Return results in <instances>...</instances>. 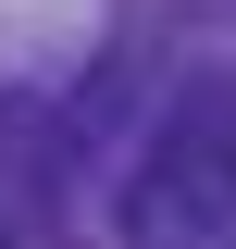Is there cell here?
Listing matches in <instances>:
<instances>
[{
  "mask_svg": "<svg viewBox=\"0 0 236 249\" xmlns=\"http://www.w3.org/2000/svg\"><path fill=\"white\" fill-rule=\"evenodd\" d=\"M211 237V249H236V112H199V124H174L162 137V162L137 175V237L162 249V237Z\"/></svg>",
  "mask_w": 236,
  "mask_h": 249,
  "instance_id": "1",
  "label": "cell"
}]
</instances>
